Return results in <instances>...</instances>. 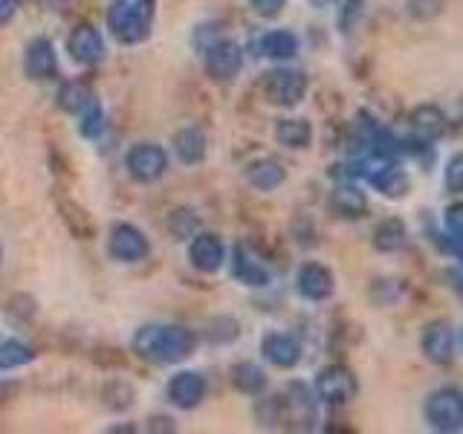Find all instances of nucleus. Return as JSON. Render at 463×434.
I'll list each match as a JSON object with an SVG mask.
<instances>
[{
    "label": "nucleus",
    "instance_id": "f257e3e1",
    "mask_svg": "<svg viewBox=\"0 0 463 434\" xmlns=\"http://www.w3.org/2000/svg\"><path fill=\"white\" fill-rule=\"evenodd\" d=\"M194 333L180 325H145L134 336V354L151 365H177L194 354Z\"/></svg>",
    "mask_w": 463,
    "mask_h": 434
},
{
    "label": "nucleus",
    "instance_id": "f03ea898",
    "mask_svg": "<svg viewBox=\"0 0 463 434\" xmlns=\"http://www.w3.org/2000/svg\"><path fill=\"white\" fill-rule=\"evenodd\" d=\"M154 14H156L154 0H110L108 29L119 43L134 47V43H142L151 35Z\"/></svg>",
    "mask_w": 463,
    "mask_h": 434
},
{
    "label": "nucleus",
    "instance_id": "7ed1b4c3",
    "mask_svg": "<svg viewBox=\"0 0 463 434\" xmlns=\"http://www.w3.org/2000/svg\"><path fill=\"white\" fill-rule=\"evenodd\" d=\"M264 96L275 108H296L307 96V76L301 70H289V67L272 70L264 79Z\"/></svg>",
    "mask_w": 463,
    "mask_h": 434
},
{
    "label": "nucleus",
    "instance_id": "20e7f679",
    "mask_svg": "<svg viewBox=\"0 0 463 434\" xmlns=\"http://www.w3.org/2000/svg\"><path fill=\"white\" fill-rule=\"evenodd\" d=\"M423 414L434 431H458L463 426V391L458 388L431 391Z\"/></svg>",
    "mask_w": 463,
    "mask_h": 434
},
{
    "label": "nucleus",
    "instance_id": "39448f33",
    "mask_svg": "<svg viewBox=\"0 0 463 434\" xmlns=\"http://www.w3.org/2000/svg\"><path fill=\"white\" fill-rule=\"evenodd\" d=\"M316 397L327 405H347L359 391V382L351 368L345 365H325L316 373Z\"/></svg>",
    "mask_w": 463,
    "mask_h": 434
},
{
    "label": "nucleus",
    "instance_id": "423d86ee",
    "mask_svg": "<svg viewBox=\"0 0 463 434\" xmlns=\"http://www.w3.org/2000/svg\"><path fill=\"white\" fill-rule=\"evenodd\" d=\"M128 174L139 183H156L168 171V154L154 142H139L128 151Z\"/></svg>",
    "mask_w": 463,
    "mask_h": 434
},
{
    "label": "nucleus",
    "instance_id": "0eeeda50",
    "mask_svg": "<svg viewBox=\"0 0 463 434\" xmlns=\"http://www.w3.org/2000/svg\"><path fill=\"white\" fill-rule=\"evenodd\" d=\"M108 250L116 260H122V264H139V260L148 258L151 243L145 238L142 229L130 226V223H116L110 231Z\"/></svg>",
    "mask_w": 463,
    "mask_h": 434
},
{
    "label": "nucleus",
    "instance_id": "6e6552de",
    "mask_svg": "<svg viewBox=\"0 0 463 434\" xmlns=\"http://www.w3.org/2000/svg\"><path fill=\"white\" fill-rule=\"evenodd\" d=\"M243 67V50L235 41L217 38L206 47V72L214 81H232Z\"/></svg>",
    "mask_w": 463,
    "mask_h": 434
},
{
    "label": "nucleus",
    "instance_id": "1a4fd4ad",
    "mask_svg": "<svg viewBox=\"0 0 463 434\" xmlns=\"http://www.w3.org/2000/svg\"><path fill=\"white\" fill-rule=\"evenodd\" d=\"M206 376L197 373V371H180V373H174L168 385H165V394L168 400L177 405V409L183 411H192L197 409V405L206 400Z\"/></svg>",
    "mask_w": 463,
    "mask_h": 434
},
{
    "label": "nucleus",
    "instance_id": "9d476101",
    "mask_svg": "<svg viewBox=\"0 0 463 434\" xmlns=\"http://www.w3.org/2000/svg\"><path fill=\"white\" fill-rule=\"evenodd\" d=\"M67 52L76 64L93 67L105 58V38L93 24H79L67 38Z\"/></svg>",
    "mask_w": 463,
    "mask_h": 434
},
{
    "label": "nucleus",
    "instance_id": "9b49d317",
    "mask_svg": "<svg viewBox=\"0 0 463 434\" xmlns=\"http://www.w3.org/2000/svg\"><path fill=\"white\" fill-rule=\"evenodd\" d=\"M24 72L33 81H52L58 76V55L50 38L29 41V47L24 52Z\"/></svg>",
    "mask_w": 463,
    "mask_h": 434
},
{
    "label": "nucleus",
    "instance_id": "f8f14e48",
    "mask_svg": "<svg viewBox=\"0 0 463 434\" xmlns=\"http://www.w3.org/2000/svg\"><path fill=\"white\" fill-rule=\"evenodd\" d=\"M188 260L200 272H217L226 260V246L212 231H197V235H192V243H188Z\"/></svg>",
    "mask_w": 463,
    "mask_h": 434
},
{
    "label": "nucleus",
    "instance_id": "ddd939ff",
    "mask_svg": "<svg viewBox=\"0 0 463 434\" xmlns=\"http://www.w3.org/2000/svg\"><path fill=\"white\" fill-rule=\"evenodd\" d=\"M260 354H264L269 365L289 371L301 362V344L296 336H289V333H267V336L260 339Z\"/></svg>",
    "mask_w": 463,
    "mask_h": 434
},
{
    "label": "nucleus",
    "instance_id": "4468645a",
    "mask_svg": "<svg viewBox=\"0 0 463 434\" xmlns=\"http://www.w3.org/2000/svg\"><path fill=\"white\" fill-rule=\"evenodd\" d=\"M296 289L301 298L307 301H325L333 296L336 281H333V272L322 264H304L296 275Z\"/></svg>",
    "mask_w": 463,
    "mask_h": 434
},
{
    "label": "nucleus",
    "instance_id": "2eb2a0df",
    "mask_svg": "<svg viewBox=\"0 0 463 434\" xmlns=\"http://www.w3.org/2000/svg\"><path fill=\"white\" fill-rule=\"evenodd\" d=\"M423 356L431 362V365H449L455 359V333L446 322H434L423 330Z\"/></svg>",
    "mask_w": 463,
    "mask_h": 434
},
{
    "label": "nucleus",
    "instance_id": "dca6fc26",
    "mask_svg": "<svg viewBox=\"0 0 463 434\" xmlns=\"http://www.w3.org/2000/svg\"><path fill=\"white\" fill-rule=\"evenodd\" d=\"M330 212L342 217V221H359V217L368 214V197L365 192H359L356 185L342 183L333 188V194H330Z\"/></svg>",
    "mask_w": 463,
    "mask_h": 434
},
{
    "label": "nucleus",
    "instance_id": "f3484780",
    "mask_svg": "<svg viewBox=\"0 0 463 434\" xmlns=\"http://www.w3.org/2000/svg\"><path fill=\"white\" fill-rule=\"evenodd\" d=\"M232 275H235L243 287H267L269 284V269L260 264L246 246H235V255H232Z\"/></svg>",
    "mask_w": 463,
    "mask_h": 434
},
{
    "label": "nucleus",
    "instance_id": "a211bd4d",
    "mask_svg": "<svg viewBox=\"0 0 463 434\" xmlns=\"http://www.w3.org/2000/svg\"><path fill=\"white\" fill-rule=\"evenodd\" d=\"M287 180V171L279 159H255L252 165H246V183L258 192H275Z\"/></svg>",
    "mask_w": 463,
    "mask_h": 434
},
{
    "label": "nucleus",
    "instance_id": "6ab92c4d",
    "mask_svg": "<svg viewBox=\"0 0 463 434\" xmlns=\"http://www.w3.org/2000/svg\"><path fill=\"white\" fill-rule=\"evenodd\" d=\"M411 127L414 134L423 139V142H431V139H440L446 130H449V119L440 108L434 105H423L411 113Z\"/></svg>",
    "mask_w": 463,
    "mask_h": 434
},
{
    "label": "nucleus",
    "instance_id": "aec40b11",
    "mask_svg": "<svg viewBox=\"0 0 463 434\" xmlns=\"http://www.w3.org/2000/svg\"><path fill=\"white\" fill-rule=\"evenodd\" d=\"M174 154L183 165H197L206 159V134L200 127H183L174 137Z\"/></svg>",
    "mask_w": 463,
    "mask_h": 434
},
{
    "label": "nucleus",
    "instance_id": "412c9836",
    "mask_svg": "<svg viewBox=\"0 0 463 434\" xmlns=\"http://www.w3.org/2000/svg\"><path fill=\"white\" fill-rule=\"evenodd\" d=\"M409 243V229L400 221V217H385V221L373 229V246L376 252H400L402 246Z\"/></svg>",
    "mask_w": 463,
    "mask_h": 434
},
{
    "label": "nucleus",
    "instance_id": "4be33fe9",
    "mask_svg": "<svg viewBox=\"0 0 463 434\" xmlns=\"http://www.w3.org/2000/svg\"><path fill=\"white\" fill-rule=\"evenodd\" d=\"M275 139H279L284 148L304 151L313 142V127L307 119H281L275 125Z\"/></svg>",
    "mask_w": 463,
    "mask_h": 434
},
{
    "label": "nucleus",
    "instance_id": "5701e85b",
    "mask_svg": "<svg viewBox=\"0 0 463 434\" xmlns=\"http://www.w3.org/2000/svg\"><path fill=\"white\" fill-rule=\"evenodd\" d=\"M260 52L272 61H289L298 52V38L287 29H272L264 38H260Z\"/></svg>",
    "mask_w": 463,
    "mask_h": 434
},
{
    "label": "nucleus",
    "instance_id": "b1692460",
    "mask_svg": "<svg viewBox=\"0 0 463 434\" xmlns=\"http://www.w3.org/2000/svg\"><path fill=\"white\" fill-rule=\"evenodd\" d=\"M58 212H61L64 217V223L67 229L76 235L79 241H90L96 235V226H93V217L87 209H81L79 203H72V200H61L58 203Z\"/></svg>",
    "mask_w": 463,
    "mask_h": 434
},
{
    "label": "nucleus",
    "instance_id": "393cba45",
    "mask_svg": "<svg viewBox=\"0 0 463 434\" xmlns=\"http://www.w3.org/2000/svg\"><path fill=\"white\" fill-rule=\"evenodd\" d=\"M232 385H235L241 394L258 397L260 391L267 388V373L264 368H258L255 362H238V365L232 368Z\"/></svg>",
    "mask_w": 463,
    "mask_h": 434
},
{
    "label": "nucleus",
    "instance_id": "a878e982",
    "mask_svg": "<svg viewBox=\"0 0 463 434\" xmlns=\"http://www.w3.org/2000/svg\"><path fill=\"white\" fill-rule=\"evenodd\" d=\"M93 99H96L93 90L84 81H67L61 84V90H58V108L67 113H81Z\"/></svg>",
    "mask_w": 463,
    "mask_h": 434
},
{
    "label": "nucleus",
    "instance_id": "bb28decb",
    "mask_svg": "<svg viewBox=\"0 0 463 434\" xmlns=\"http://www.w3.org/2000/svg\"><path fill=\"white\" fill-rule=\"evenodd\" d=\"M29 362H35V351L21 339H6L0 344V371H14L24 368Z\"/></svg>",
    "mask_w": 463,
    "mask_h": 434
},
{
    "label": "nucleus",
    "instance_id": "cd10ccee",
    "mask_svg": "<svg viewBox=\"0 0 463 434\" xmlns=\"http://www.w3.org/2000/svg\"><path fill=\"white\" fill-rule=\"evenodd\" d=\"M81 122H79V134L84 137V139H96V137H101V130H105V110H101V105L93 99L90 105H87L81 113Z\"/></svg>",
    "mask_w": 463,
    "mask_h": 434
},
{
    "label": "nucleus",
    "instance_id": "c85d7f7f",
    "mask_svg": "<svg viewBox=\"0 0 463 434\" xmlns=\"http://www.w3.org/2000/svg\"><path fill=\"white\" fill-rule=\"evenodd\" d=\"M446 231L452 235V241L458 246H463V203H452V206L446 209Z\"/></svg>",
    "mask_w": 463,
    "mask_h": 434
},
{
    "label": "nucleus",
    "instance_id": "c756f323",
    "mask_svg": "<svg viewBox=\"0 0 463 434\" xmlns=\"http://www.w3.org/2000/svg\"><path fill=\"white\" fill-rule=\"evenodd\" d=\"M446 188L452 194H463V151L449 159V165H446Z\"/></svg>",
    "mask_w": 463,
    "mask_h": 434
},
{
    "label": "nucleus",
    "instance_id": "7c9ffc66",
    "mask_svg": "<svg viewBox=\"0 0 463 434\" xmlns=\"http://www.w3.org/2000/svg\"><path fill=\"white\" fill-rule=\"evenodd\" d=\"M250 6L255 14H260V18H279V14L284 12L287 0H250Z\"/></svg>",
    "mask_w": 463,
    "mask_h": 434
},
{
    "label": "nucleus",
    "instance_id": "2f4dec72",
    "mask_svg": "<svg viewBox=\"0 0 463 434\" xmlns=\"http://www.w3.org/2000/svg\"><path fill=\"white\" fill-rule=\"evenodd\" d=\"M443 9V0H409V12L414 18H434Z\"/></svg>",
    "mask_w": 463,
    "mask_h": 434
},
{
    "label": "nucleus",
    "instance_id": "473e14b6",
    "mask_svg": "<svg viewBox=\"0 0 463 434\" xmlns=\"http://www.w3.org/2000/svg\"><path fill=\"white\" fill-rule=\"evenodd\" d=\"M359 14H362V0H345V9H342V18H339L345 33H351L354 21L359 18Z\"/></svg>",
    "mask_w": 463,
    "mask_h": 434
},
{
    "label": "nucleus",
    "instance_id": "72a5a7b5",
    "mask_svg": "<svg viewBox=\"0 0 463 434\" xmlns=\"http://www.w3.org/2000/svg\"><path fill=\"white\" fill-rule=\"evenodd\" d=\"M14 18V0H0V26H6Z\"/></svg>",
    "mask_w": 463,
    "mask_h": 434
},
{
    "label": "nucleus",
    "instance_id": "f704fd0d",
    "mask_svg": "<svg viewBox=\"0 0 463 434\" xmlns=\"http://www.w3.org/2000/svg\"><path fill=\"white\" fill-rule=\"evenodd\" d=\"M446 278L452 281V289L463 298V269H449V272H446Z\"/></svg>",
    "mask_w": 463,
    "mask_h": 434
},
{
    "label": "nucleus",
    "instance_id": "c9c22d12",
    "mask_svg": "<svg viewBox=\"0 0 463 434\" xmlns=\"http://www.w3.org/2000/svg\"><path fill=\"white\" fill-rule=\"evenodd\" d=\"M310 4L322 9V6H333V4H336V0H310Z\"/></svg>",
    "mask_w": 463,
    "mask_h": 434
},
{
    "label": "nucleus",
    "instance_id": "e433bc0d",
    "mask_svg": "<svg viewBox=\"0 0 463 434\" xmlns=\"http://www.w3.org/2000/svg\"><path fill=\"white\" fill-rule=\"evenodd\" d=\"M458 342H460V351H463V330H460V336H458Z\"/></svg>",
    "mask_w": 463,
    "mask_h": 434
},
{
    "label": "nucleus",
    "instance_id": "4c0bfd02",
    "mask_svg": "<svg viewBox=\"0 0 463 434\" xmlns=\"http://www.w3.org/2000/svg\"><path fill=\"white\" fill-rule=\"evenodd\" d=\"M0 258H4V250H0Z\"/></svg>",
    "mask_w": 463,
    "mask_h": 434
}]
</instances>
